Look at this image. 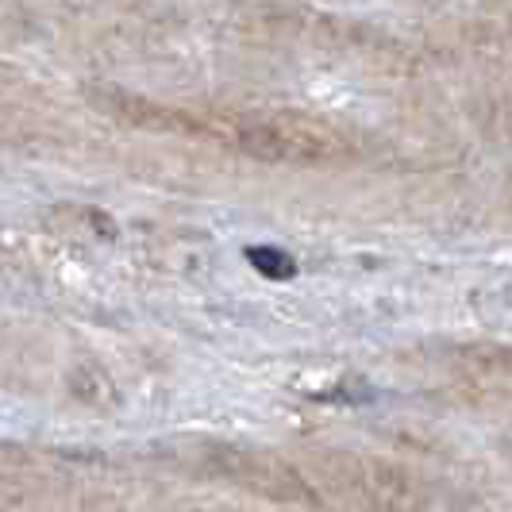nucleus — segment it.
<instances>
[{
    "mask_svg": "<svg viewBox=\"0 0 512 512\" xmlns=\"http://www.w3.org/2000/svg\"><path fill=\"white\" fill-rule=\"evenodd\" d=\"M243 255H247V262L255 266V274L270 278V282H289V278H297V258L285 255L282 247L258 243V247H247Z\"/></svg>",
    "mask_w": 512,
    "mask_h": 512,
    "instance_id": "nucleus-1",
    "label": "nucleus"
}]
</instances>
